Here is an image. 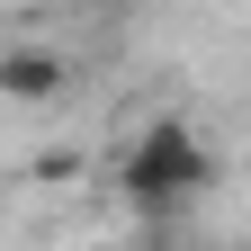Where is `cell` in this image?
I'll list each match as a JSON object with an SVG mask.
<instances>
[{
	"mask_svg": "<svg viewBox=\"0 0 251 251\" xmlns=\"http://www.w3.org/2000/svg\"><path fill=\"white\" fill-rule=\"evenodd\" d=\"M117 188L144 215H179V206H198L215 188V144L188 117H144L126 135V152H117Z\"/></svg>",
	"mask_w": 251,
	"mask_h": 251,
	"instance_id": "cell-1",
	"label": "cell"
},
{
	"mask_svg": "<svg viewBox=\"0 0 251 251\" xmlns=\"http://www.w3.org/2000/svg\"><path fill=\"white\" fill-rule=\"evenodd\" d=\"M72 81V54H54V45H0V99H54V90Z\"/></svg>",
	"mask_w": 251,
	"mask_h": 251,
	"instance_id": "cell-2",
	"label": "cell"
}]
</instances>
